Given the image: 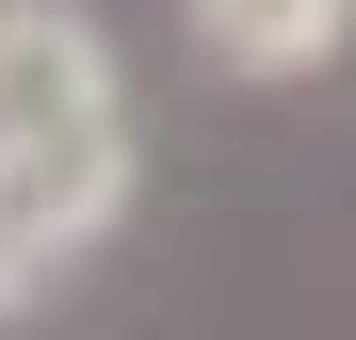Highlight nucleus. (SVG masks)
<instances>
[{
	"mask_svg": "<svg viewBox=\"0 0 356 340\" xmlns=\"http://www.w3.org/2000/svg\"><path fill=\"white\" fill-rule=\"evenodd\" d=\"M0 195L65 259L130 211V65L81 0H0Z\"/></svg>",
	"mask_w": 356,
	"mask_h": 340,
	"instance_id": "obj_1",
	"label": "nucleus"
},
{
	"mask_svg": "<svg viewBox=\"0 0 356 340\" xmlns=\"http://www.w3.org/2000/svg\"><path fill=\"white\" fill-rule=\"evenodd\" d=\"M195 49L227 81H324L356 49V0H195Z\"/></svg>",
	"mask_w": 356,
	"mask_h": 340,
	"instance_id": "obj_2",
	"label": "nucleus"
},
{
	"mask_svg": "<svg viewBox=\"0 0 356 340\" xmlns=\"http://www.w3.org/2000/svg\"><path fill=\"white\" fill-rule=\"evenodd\" d=\"M49 275H65V243H49V227H33L17 195H0V324H17V308L49 292Z\"/></svg>",
	"mask_w": 356,
	"mask_h": 340,
	"instance_id": "obj_3",
	"label": "nucleus"
}]
</instances>
